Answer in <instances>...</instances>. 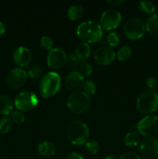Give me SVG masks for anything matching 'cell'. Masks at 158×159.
<instances>
[{
  "mask_svg": "<svg viewBox=\"0 0 158 159\" xmlns=\"http://www.w3.org/2000/svg\"><path fill=\"white\" fill-rule=\"evenodd\" d=\"M66 159H84L79 154L76 153V152H73V153L70 154L68 157H67Z\"/></svg>",
  "mask_w": 158,
  "mask_h": 159,
  "instance_id": "obj_35",
  "label": "cell"
},
{
  "mask_svg": "<svg viewBox=\"0 0 158 159\" xmlns=\"http://www.w3.org/2000/svg\"><path fill=\"white\" fill-rule=\"evenodd\" d=\"M85 148H86L87 152L91 155H95L99 152L100 146L99 143L95 141H90L85 144Z\"/></svg>",
  "mask_w": 158,
  "mask_h": 159,
  "instance_id": "obj_27",
  "label": "cell"
},
{
  "mask_svg": "<svg viewBox=\"0 0 158 159\" xmlns=\"http://www.w3.org/2000/svg\"><path fill=\"white\" fill-rule=\"evenodd\" d=\"M94 60L102 65H110L116 58V53L108 47H100L94 54Z\"/></svg>",
  "mask_w": 158,
  "mask_h": 159,
  "instance_id": "obj_13",
  "label": "cell"
},
{
  "mask_svg": "<svg viewBox=\"0 0 158 159\" xmlns=\"http://www.w3.org/2000/svg\"><path fill=\"white\" fill-rule=\"evenodd\" d=\"M136 108L142 114L150 115L158 110V93L153 90H146L136 99Z\"/></svg>",
  "mask_w": 158,
  "mask_h": 159,
  "instance_id": "obj_2",
  "label": "cell"
},
{
  "mask_svg": "<svg viewBox=\"0 0 158 159\" xmlns=\"http://www.w3.org/2000/svg\"><path fill=\"white\" fill-rule=\"evenodd\" d=\"M123 31L127 38L133 40H139L145 34L146 26L139 19L131 18L124 24Z\"/></svg>",
  "mask_w": 158,
  "mask_h": 159,
  "instance_id": "obj_6",
  "label": "cell"
},
{
  "mask_svg": "<svg viewBox=\"0 0 158 159\" xmlns=\"http://www.w3.org/2000/svg\"><path fill=\"white\" fill-rule=\"evenodd\" d=\"M119 159H141L137 154L134 152H125L120 156Z\"/></svg>",
  "mask_w": 158,
  "mask_h": 159,
  "instance_id": "obj_34",
  "label": "cell"
},
{
  "mask_svg": "<svg viewBox=\"0 0 158 159\" xmlns=\"http://www.w3.org/2000/svg\"><path fill=\"white\" fill-rule=\"evenodd\" d=\"M156 89H157V93H158V85H157V88H156Z\"/></svg>",
  "mask_w": 158,
  "mask_h": 159,
  "instance_id": "obj_40",
  "label": "cell"
},
{
  "mask_svg": "<svg viewBox=\"0 0 158 159\" xmlns=\"http://www.w3.org/2000/svg\"><path fill=\"white\" fill-rule=\"evenodd\" d=\"M139 140H140V138H139V133L136 131H132L126 134L124 142L125 145L128 147H133L139 144Z\"/></svg>",
  "mask_w": 158,
  "mask_h": 159,
  "instance_id": "obj_21",
  "label": "cell"
},
{
  "mask_svg": "<svg viewBox=\"0 0 158 159\" xmlns=\"http://www.w3.org/2000/svg\"><path fill=\"white\" fill-rule=\"evenodd\" d=\"M84 89H85V93L88 94V96H93L96 92V86L94 85V82L91 80L85 81L84 83L83 86Z\"/></svg>",
  "mask_w": 158,
  "mask_h": 159,
  "instance_id": "obj_30",
  "label": "cell"
},
{
  "mask_svg": "<svg viewBox=\"0 0 158 159\" xmlns=\"http://www.w3.org/2000/svg\"><path fill=\"white\" fill-rule=\"evenodd\" d=\"M84 14V9L80 5H73L68 9L67 16L71 21H76L81 18Z\"/></svg>",
  "mask_w": 158,
  "mask_h": 159,
  "instance_id": "obj_20",
  "label": "cell"
},
{
  "mask_svg": "<svg viewBox=\"0 0 158 159\" xmlns=\"http://www.w3.org/2000/svg\"><path fill=\"white\" fill-rule=\"evenodd\" d=\"M136 129L147 138H153L158 133V117L154 115H147L138 123Z\"/></svg>",
  "mask_w": 158,
  "mask_h": 159,
  "instance_id": "obj_7",
  "label": "cell"
},
{
  "mask_svg": "<svg viewBox=\"0 0 158 159\" xmlns=\"http://www.w3.org/2000/svg\"><path fill=\"white\" fill-rule=\"evenodd\" d=\"M6 32V26L2 22H0V36L2 35Z\"/></svg>",
  "mask_w": 158,
  "mask_h": 159,
  "instance_id": "obj_37",
  "label": "cell"
},
{
  "mask_svg": "<svg viewBox=\"0 0 158 159\" xmlns=\"http://www.w3.org/2000/svg\"><path fill=\"white\" fill-rule=\"evenodd\" d=\"M90 54H91V48L88 43L82 42L76 47L74 55L77 57L79 61H85L89 57Z\"/></svg>",
  "mask_w": 158,
  "mask_h": 159,
  "instance_id": "obj_16",
  "label": "cell"
},
{
  "mask_svg": "<svg viewBox=\"0 0 158 159\" xmlns=\"http://www.w3.org/2000/svg\"><path fill=\"white\" fill-rule=\"evenodd\" d=\"M139 152L144 159H158V138H149L143 141Z\"/></svg>",
  "mask_w": 158,
  "mask_h": 159,
  "instance_id": "obj_11",
  "label": "cell"
},
{
  "mask_svg": "<svg viewBox=\"0 0 158 159\" xmlns=\"http://www.w3.org/2000/svg\"><path fill=\"white\" fill-rule=\"evenodd\" d=\"M80 62L81 61H79V60L74 54H71V55L68 56V59H67V68L69 71H71H71H77Z\"/></svg>",
  "mask_w": 158,
  "mask_h": 159,
  "instance_id": "obj_22",
  "label": "cell"
},
{
  "mask_svg": "<svg viewBox=\"0 0 158 159\" xmlns=\"http://www.w3.org/2000/svg\"><path fill=\"white\" fill-rule=\"evenodd\" d=\"M146 84H147V86L148 87L149 89H154L157 88L158 81L156 78L149 77L148 79H147Z\"/></svg>",
  "mask_w": 158,
  "mask_h": 159,
  "instance_id": "obj_33",
  "label": "cell"
},
{
  "mask_svg": "<svg viewBox=\"0 0 158 159\" xmlns=\"http://www.w3.org/2000/svg\"><path fill=\"white\" fill-rule=\"evenodd\" d=\"M122 20V16L119 11L109 9L103 12L101 16V26L106 30H112L117 28Z\"/></svg>",
  "mask_w": 158,
  "mask_h": 159,
  "instance_id": "obj_9",
  "label": "cell"
},
{
  "mask_svg": "<svg viewBox=\"0 0 158 159\" xmlns=\"http://www.w3.org/2000/svg\"><path fill=\"white\" fill-rule=\"evenodd\" d=\"M139 9L146 14H153L156 10L155 5L150 1H143L139 3Z\"/></svg>",
  "mask_w": 158,
  "mask_h": 159,
  "instance_id": "obj_25",
  "label": "cell"
},
{
  "mask_svg": "<svg viewBox=\"0 0 158 159\" xmlns=\"http://www.w3.org/2000/svg\"><path fill=\"white\" fill-rule=\"evenodd\" d=\"M12 127V120L10 118L3 116L0 118V133L6 134Z\"/></svg>",
  "mask_w": 158,
  "mask_h": 159,
  "instance_id": "obj_26",
  "label": "cell"
},
{
  "mask_svg": "<svg viewBox=\"0 0 158 159\" xmlns=\"http://www.w3.org/2000/svg\"><path fill=\"white\" fill-rule=\"evenodd\" d=\"M40 46L46 51H50L53 49V45H54V41H53L52 38L48 36H43L41 39H40Z\"/></svg>",
  "mask_w": 158,
  "mask_h": 159,
  "instance_id": "obj_28",
  "label": "cell"
},
{
  "mask_svg": "<svg viewBox=\"0 0 158 159\" xmlns=\"http://www.w3.org/2000/svg\"><path fill=\"white\" fill-rule=\"evenodd\" d=\"M11 120L16 124H21L25 121V116L19 110H15L11 113Z\"/></svg>",
  "mask_w": 158,
  "mask_h": 159,
  "instance_id": "obj_29",
  "label": "cell"
},
{
  "mask_svg": "<svg viewBox=\"0 0 158 159\" xmlns=\"http://www.w3.org/2000/svg\"><path fill=\"white\" fill-rule=\"evenodd\" d=\"M61 85V79L56 72L47 73L45 75L40 82V93L43 99H46L55 95L60 90Z\"/></svg>",
  "mask_w": 158,
  "mask_h": 159,
  "instance_id": "obj_4",
  "label": "cell"
},
{
  "mask_svg": "<svg viewBox=\"0 0 158 159\" xmlns=\"http://www.w3.org/2000/svg\"><path fill=\"white\" fill-rule=\"evenodd\" d=\"M107 42L111 47H116L119 43V37L116 33L111 32L107 36Z\"/></svg>",
  "mask_w": 158,
  "mask_h": 159,
  "instance_id": "obj_31",
  "label": "cell"
},
{
  "mask_svg": "<svg viewBox=\"0 0 158 159\" xmlns=\"http://www.w3.org/2000/svg\"><path fill=\"white\" fill-rule=\"evenodd\" d=\"M67 56L66 53L60 48H53L49 51L46 58V62L49 68L51 69H59L66 65Z\"/></svg>",
  "mask_w": 158,
  "mask_h": 159,
  "instance_id": "obj_10",
  "label": "cell"
},
{
  "mask_svg": "<svg viewBox=\"0 0 158 159\" xmlns=\"http://www.w3.org/2000/svg\"><path fill=\"white\" fill-rule=\"evenodd\" d=\"M0 141H1V138H0Z\"/></svg>",
  "mask_w": 158,
  "mask_h": 159,
  "instance_id": "obj_41",
  "label": "cell"
},
{
  "mask_svg": "<svg viewBox=\"0 0 158 159\" xmlns=\"http://www.w3.org/2000/svg\"><path fill=\"white\" fill-rule=\"evenodd\" d=\"M91 100L88 94L81 91L71 93L67 100L69 110L76 114H81L87 111L91 106Z\"/></svg>",
  "mask_w": 158,
  "mask_h": 159,
  "instance_id": "obj_5",
  "label": "cell"
},
{
  "mask_svg": "<svg viewBox=\"0 0 158 159\" xmlns=\"http://www.w3.org/2000/svg\"><path fill=\"white\" fill-rule=\"evenodd\" d=\"M13 109V104L10 98L5 95L0 96V114L7 116L11 113Z\"/></svg>",
  "mask_w": 158,
  "mask_h": 159,
  "instance_id": "obj_19",
  "label": "cell"
},
{
  "mask_svg": "<svg viewBox=\"0 0 158 159\" xmlns=\"http://www.w3.org/2000/svg\"><path fill=\"white\" fill-rule=\"evenodd\" d=\"M38 152L43 157H52L56 153V146L51 141H43L39 144Z\"/></svg>",
  "mask_w": 158,
  "mask_h": 159,
  "instance_id": "obj_17",
  "label": "cell"
},
{
  "mask_svg": "<svg viewBox=\"0 0 158 159\" xmlns=\"http://www.w3.org/2000/svg\"><path fill=\"white\" fill-rule=\"evenodd\" d=\"M13 61L20 67L27 66L32 59V54L29 48L26 47H19L14 51L12 56Z\"/></svg>",
  "mask_w": 158,
  "mask_h": 159,
  "instance_id": "obj_15",
  "label": "cell"
},
{
  "mask_svg": "<svg viewBox=\"0 0 158 159\" xmlns=\"http://www.w3.org/2000/svg\"><path fill=\"white\" fill-rule=\"evenodd\" d=\"M38 103L37 96L32 92L24 91L19 93L15 98L14 104L19 110L29 111L37 107Z\"/></svg>",
  "mask_w": 158,
  "mask_h": 159,
  "instance_id": "obj_8",
  "label": "cell"
},
{
  "mask_svg": "<svg viewBox=\"0 0 158 159\" xmlns=\"http://www.w3.org/2000/svg\"><path fill=\"white\" fill-rule=\"evenodd\" d=\"M107 2H108V4L112 5V6H117L122 4V3L124 2V1H122V0H110V1H107Z\"/></svg>",
  "mask_w": 158,
  "mask_h": 159,
  "instance_id": "obj_36",
  "label": "cell"
},
{
  "mask_svg": "<svg viewBox=\"0 0 158 159\" xmlns=\"http://www.w3.org/2000/svg\"><path fill=\"white\" fill-rule=\"evenodd\" d=\"M132 51L131 48L129 47H122L117 52V58L118 60L120 61H125L128 60L130 57H131Z\"/></svg>",
  "mask_w": 158,
  "mask_h": 159,
  "instance_id": "obj_23",
  "label": "cell"
},
{
  "mask_svg": "<svg viewBox=\"0 0 158 159\" xmlns=\"http://www.w3.org/2000/svg\"><path fill=\"white\" fill-rule=\"evenodd\" d=\"M67 137L74 145H83L88 139L89 129L82 121H74L68 127Z\"/></svg>",
  "mask_w": 158,
  "mask_h": 159,
  "instance_id": "obj_3",
  "label": "cell"
},
{
  "mask_svg": "<svg viewBox=\"0 0 158 159\" xmlns=\"http://www.w3.org/2000/svg\"><path fill=\"white\" fill-rule=\"evenodd\" d=\"M84 77L78 71H71L65 79V85L67 88L73 93L81 91L84 86Z\"/></svg>",
  "mask_w": 158,
  "mask_h": 159,
  "instance_id": "obj_14",
  "label": "cell"
},
{
  "mask_svg": "<svg viewBox=\"0 0 158 159\" xmlns=\"http://www.w3.org/2000/svg\"><path fill=\"white\" fill-rule=\"evenodd\" d=\"M105 159H117V158H116L115 156H113V155H109V156H107Z\"/></svg>",
  "mask_w": 158,
  "mask_h": 159,
  "instance_id": "obj_38",
  "label": "cell"
},
{
  "mask_svg": "<svg viewBox=\"0 0 158 159\" xmlns=\"http://www.w3.org/2000/svg\"><path fill=\"white\" fill-rule=\"evenodd\" d=\"M156 12H157V13H156V14H157V15H158V6H157V7H156Z\"/></svg>",
  "mask_w": 158,
  "mask_h": 159,
  "instance_id": "obj_39",
  "label": "cell"
},
{
  "mask_svg": "<svg viewBox=\"0 0 158 159\" xmlns=\"http://www.w3.org/2000/svg\"><path fill=\"white\" fill-rule=\"evenodd\" d=\"M146 30L151 36L158 37V15L153 14L150 16L147 20L145 24Z\"/></svg>",
  "mask_w": 158,
  "mask_h": 159,
  "instance_id": "obj_18",
  "label": "cell"
},
{
  "mask_svg": "<svg viewBox=\"0 0 158 159\" xmlns=\"http://www.w3.org/2000/svg\"><path fill=\"white\" fill-rule=\"evenodd\" d=\"M28 74L21 68L11 70L6 77V83L11 89H19L23 86L27 80Z\"/></svg>",
  "mask_w": 158,
  "mask_h": 159,
  "instance_id": "obj_12",
  "label": "cell"
},
{
  "mask_svg": "<svg viewBox=\"0 0 158 159\" xmlns=\"http://www.w3.org/2000/svg\"><path fill=\"white\" fill-rule=\"evenodd\" d=\"M28 75L32 79H38L39 77L42 75V70L40 69V67L34 66L32 67L28 71Z\"/></svg>",
  "mask_w": 158,
  "mask_h": 159,
  "instance_id": "obj_32",
  "label": "cell"
},
{
  "mask_svg": "<svg viewBox=\"0 0 158 159\" xmlns=\"http://www.w3.org/2000/svg\"><path fill=\"white\" fill-rule=\"evenodd\" d=\"M77 71H78L83 77H85V76H89L92 73V66L88 62H80Z\"/></svg>",
  "mask_w": 158,
  "mask_h": 159,
  "instance_id": "obj_24",
  "label": "cell"
},
{
  "mask_svg": "<svg viewBox=\"0 0 158 159\" xmlns=\"http://www.w3.org/2000/svg\"><path fill=\"white\" fill-rule=\"evenodd\" d=\"M77 34L85 43H93L100 40L102 37V27L94 21H85L77 28Z\"/></svg>",
  "mask_w": 158,
  "mask_h": 159,
  "instance_id": "obj_1",
  "label": "cell"
}]
</instances>
